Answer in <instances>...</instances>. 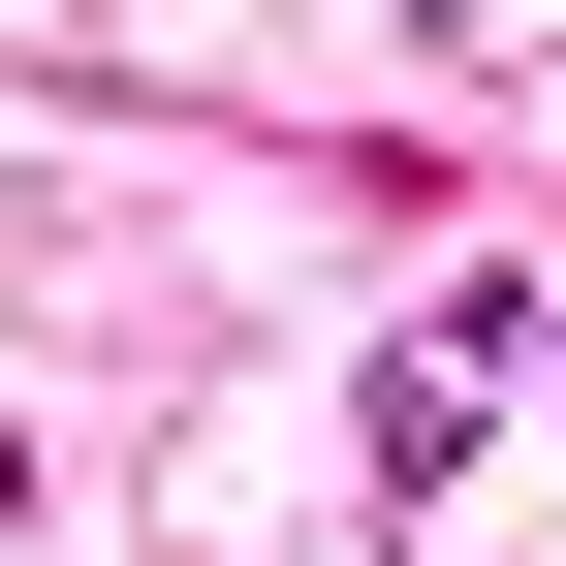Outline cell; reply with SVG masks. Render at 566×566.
<instances>
[{
    "mask_svg": "<svg viewBox=\"0 0 566 566\" xmlns=\"http://www.w3.org/2000/svg\"><path fill=\"white\" fill-rule=\"evenodd\" d=\"M504 378H535V315H504V283H441V315L378 346V409H346V441H378V504H441V472L504 441Z\"/></svg>",
    "mask_w": 566,
    "mask_h": 566,
    "instance_id": "obj_1",
    "label": "cell"
},
{
    "mask_svg": "<svg viewBox=\"0 0 566 566\" xmlns=\"http://www.w3.org/2000/svg\"><path fill=\"white\" fill-rule=\"evenodd\" d=\"M0 504H32V441H0Z\"/></svg>",
    "mask_w": 566,
    "mask_h": 566,
    "instance_id": "obj_2",
    "label": "cell"
}]
</instances>
